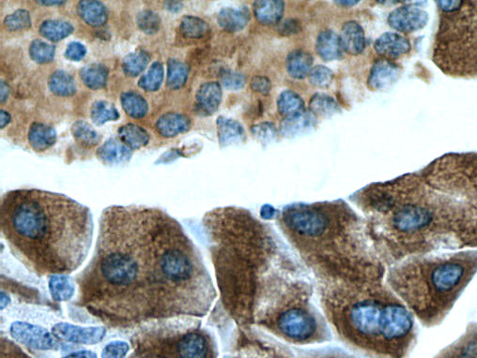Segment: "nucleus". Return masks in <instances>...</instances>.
Wrapping results in <instances>:
<instances>
[{
	"label": "nucleus",
	"instance_id": "6",
	"mask_svg": "<svg viewBox=\"0 0 477 358\" xmlns=\"http://www.w3.org/2000/svg\"><path fill=\"white\" fill-rule=\"evenodd\" d=\"M326 321L355 350L377 358H402L414 337L412 315L384 281L316 283Z\"/></svg>",
	"mask_w": 477,
	"mask_h": 358
},
{
	"label": "nucleus",
	"instance_id": "31",
	"mask_svg": "<svg viewBox=\"0 0 477 358\" xmlns=\"http://www.w3.org/2000/svg\"><path fill=\"white\" fill-rule=\"evenodd\" d=\"M48 288L53 300L68 301L75 295V283L67 275H52L48 280Z\"/></svg>",
	"mask_w": 477,
	"mask_h": 358
},
{
	"label": "nucleus",
	"instance_id": "4",
	"mask_svg": "<svg viewBox=\"0 0 477 358\" xmlns=\"http://www.w3.org/2000/svg\"><path fill=\"white\" fill-rule=\"evenodd\" d=\"M0 229L11 254L39 277L75 271L93 244L90 210L68 196L46 190L4 193Z\"/></svg>",
	"mask_w": 477,
	"mask_h": 358
},
{
	"label": "nucleus",
	"instance_id": "7",
	"mask_svg": "<svg viewBox=\"0 0 477 358\" xmlns=\"http://www.w3.org/2000/svg\"><path fill=\"white\" fill-rule=\"evenodd\" d=\"M477 270V251L407 258L387 275L392 291L426 325L441 322Z\"/></svg>",
	"mask_w": 477,
	"mask_h": 358
},
{
	"label": "nucleus",
	"instance_id": "42",
	"mask_svg": "<svg viewBox=\"0 0 477 358\" xmlns=\"http://www.w3.org/2000/svg\"><path fill=\"white\" fill-rule=\"evenodd\" d=\"M29 57L38 64H47L54 60L56 46L40 39L32 40L28 48Z\"/></svg>",
	"mask_w": 477,
	"mask_h": 358
},
{
	"label": "nucleus",
	"instance_id": "37",
	"mask_svg": "<svg viewBox=\"0 0 477 358\" xmlns=\"http://www.w3.org/2000/svg\"><path fill=\"white\" fill-rule=\"evenodd\" d=\"M209 25L199 17L185 16L181 20L179 32L187 39H202L209 32Z\"/></svg>",
	"mask_w": 477,
	"mask_h": 358
},
{
	"label": "nucleus",
	"instance_id": "5",
	"mask_svg": "<svg viewBox=\"0 0 477 358\" xmlns=\"http://www.w3.org/2000/svg\"><path fill=\"white\" fill-rule=\"evenodd\" d=\"M278 222L316 283L384 281V263L374 249L366 222L346 202L288 205Z\"/></svg>",
	"mask_w": 477,
	"mask_h": 358
},
{
	"label": "nucleus",
	"instance_id": "34",
	"mask_svg": "<svg viewBox=\"0 0 477 358\" xmlns=\"http://www.w3.org/2000/svg\"><path fill=\"white\" fill-rule=\"evenodd\" d=\"M70 131L76 143L85 148H95L101 142V135L84 120H78L73 123Z\"/></svg>",
	"mask_w": 477,
	"mask_h": 358
},
{
	"label": "nucleus",
	"instance_id": "48",
	"mask_svg": "<svg viewBox=\"0 0 477 358\" xmlns=\"http://www.w3.org/2000/svg\"><path fill=\"white\" fill-rule=\"evenodd\" d=\"M246 83V77L238 72H226L222 77L223 86L229 90L243 89Z\"/></svg>",
	"mask_w": 477,
	"mask_h": 358
},
{
	"label": "nucleus",
	"instance_id": "18",
	"mask_svg": "<svg viewBox=\"0 0 477 358\" xmlns=\"http://www.w3.org/2000/svg\"><path fill=\"white\" fill-rule=\"evenodd\" d=\"M340 40L344 51L350 55L361 54L366 47L364 29L355 21H347L344 23L341 28Z\"/></svg>",
	"mask_w": 477,
	"mask_h": 358
},
{
	"label": "nucleus",
	"instance_id": "28",
	"mask_svg": "<svg viewBox=\"0 0 477 358\" xmlns=\"http://www.w3.org/2000/svg\"><path fill=\"white\" fill-rule=\"evenodd\" d=\"M109 70L103 64L94 63L85 66L79 75L85 86L91 90H99L107 87Z\"/></svg>",
	"mask_w": 477,
	"mask_h": 358
},
{
	"label": "nucleus",
	"instance_id": "14",
	"mask_svg": "<svg viewBox=\"0 0 477 358\" xmlns=\"http://www.w3.org/2000/svg\"><path fill=\"white\" fill-rule=\"evenodd\" d=\"M400 67L389 60H379L374 64L369 76V86L373 90H385L399 79Z\"/></svg>",
	"mask_w": 477,
	"mask_h": 358
},
{
	"label": "nucleus",
	"instance_id": "35",
	"mask_svg": "<svg viewBox=\"0 0 477 358\" xmlns=\"http://www.w3.org/2000/svg\"><path fill=\"white\" fill-rule=\"evenodd\" d=\"M189 73L190 67L187 64L175 58H169L167 60V87L173 90L182 89L187 84Z\"/></svg>",
	"mask_w": 477,
	"mask_h": 358
},
{
	"label": "nucleus",
	"instance_id": "43",
	"mask_svg": "<svg viewBox=\"0 0 477 358\" xmlns=\"http://www.w3.org/2000/svg\"><path fill=\"white\" fill-rule=\"evenodd\" d=\"M138 28L147 35H154L160 31L162 26L161 17L152 10L140 11L137 16Z\"/></svg>",
	"mask_w": 477,
	"mask_h": 358
},
{
	"label": "nucleus",
	"instance_id": "38",
	"mask_svg": "<svg viewBox=\"0 0 477 358\" xmlns=\"http://www.w3.org/2000/svg\"><path fill=\"white\" fill-rule=\"evenodd\" d=\"M120 116L119 111L110 102L97 101L91 105L90 119L97 126H103L109 121H117Z\"/></svg>",
	"mask_w": 477,
	"mask_h": 358
},
{
	"label": "nucleus",
	"instance_id": "22",
	"mask_svg": "<svg viewBox=\"0 0 477 358\" xmlns=\"http://www.w3.org/2000/svg\"><path fill=\"white\" fill-rule=\"evenodd\" d=\"M436 358H477V328H472Z\"/></svg>",
	"mask_w": 477,
	"mask_h": 358
},
{
	"label": "nucleus",
	"instance_id": "33",
	"mask_svg": "<svg viewBox=\"0 0 477 358\" xmlns=\"http://www.w3.org/2000/svg\"><path fill=\"white\" fill-rule=\"evenodd\" d=\"M40 34L50 42H60L75 31L72 23L63 20H46L40 26Z\"/></svg>",
	"mask_w": 477,
	"mask_h": 358
},
{
	"label": "nucleus",
	"instance_id": "46",
	"mask_svg": "<svg viewBox=\"0 0 477 358\" xmlns=\"http://www.w3.org/2000/svg\"><path fill=\"white\" fill-rule=\"evenodd\" d=\"M334 73L325 66L319 65L312 69L309 75V82L316 87H326L332 83Z\"/></svg>",
	"mask_w": 477,
	"mask_h": 358
},
{
	"label": "nucleus",
	"instance_id": "9",
	"mask_svg": "<svg viewBox=\"0 0 477 358\" xmlns=\"http://www.w3.org/2000/svg\"><path fill=\"white\" fill-rule=\"evenodd\" d=\"M436 187L477 208V153H449L421 170Z\"/></svg>",
	"mask_w": 477,
	"mask_h": 358
},
{
	"label": "nucleus",
	"instance_id": "2",
	"mask_svg": "<svg viewBox=\"0 0 477 358\" xmlns=\"http://www.w3.org/2000/svg\"><path fill=\"white\" fill-rule=\"evenodd\" d=\"M203 226L221 302L238 330L261 328L290 345L331 340L311 272L272 226L236 207L210 211Z\"/></svg>",
	"mask_w": 477,
	"mask_h": 358
},
{
	"label": "nucleus",
	"instance_id": "21",
	"mask_svg": "<svg viewBox=\"0 0 477 358\" xmlns=\"http://www.w3.org/2000/svg\"><path fill=\"white\" fill-rule=\"evenodd\" d=\"M79 17L88 26L98 28L108 22V11L104 3L98 0H82L78 4Z\"/></svg>",
	"mask_w": 477,
	"mask_h": 358
},
{
	"label": "nucleus",
	"instance_id": "36",
	"mask_svg": "<svg viewBox=\"0 0 477 358\" xmlns=\"http://www.w3.org/2000/svg\"><path fill=\"white\" fill-rule=\"evenodd\" d=\"M150 61H151V55L145 50H137V51L130 53L123 60V72L129 77H137L146 70Z\"/></svg>",
	"mask_w": 477,
	"mask_h": 358
},
{
	"label": "nucleus",
	"instance_id": "13",
	"mask_svg": "<svg viewBox=\"0 0 477 358\" xmlns=\"http://www.w3.org/2000/svg\"><path fill=\"white\" fill-rule=\"evenodd\" d=\"M374 48L377 54L384 60H396L409 54L412 45L410 40L402 34L387 32L376 40Z\"/></svg>",
	"mask_w": 477,
	"mask_h": 358
},
{
	"label": "nucleus",
	"instance_id": "10",
	"mask_svg": "<svg viewBox=\"0 0 477 358\" xmlns=\"http://www.w3.org/2000/svg\"><path fill=\"white\" fill-rule=\"evenodd\" d=\"M10 333L16 342L36 350H57L60 347L57 337L39 325L14 322L11 325Z\"/></svg>",
	"mask_w": 477,
	"mask_h": 358
},
{
	"label": "nucleus",
	"instance_id": "17",
	"mask_svg": "<svg viewBox=\"0 0 477 358\" xmlns=\"http://www.w3.org/2000/svg\"><path fill=\"white\" fill-rule=\"evenodd\" d=\"M317 125V116L310 111L285 116L282 120L279 131L284 137H295L298 135L308 133Z\"/></svg>",
	"mask_w": 477,
	"mask_h": 358
},
{
	"label": "nucleus",
	"instance_id": "29",
	"mask_svg": "<svg viewBox=\"0 0 477 358\" xmlns=\"http://www.w3.org/2000/svg\"><path fill=\"white\" fill-rule=\"evenodd\" d=\"M119 138L132 151L140 149L150 143V134L145 129L134 123H127L117 130Z\"/></svg>",
	"mask_w": 477,
	"mask_h": 358
},
{
	"label": "nucleus",
	"instance_id": "39",
	"mask_svg": "<svg viewBox=\"0 0 477 358\" xmlns=\"http://www.w3.org/2000/svg\"><path fill=\"white\" fill-rule=\"evenodd\" d=\"M304 108V99L295 91L285 90L278 97V110L285 117L302 112Z\"/></svg>",
	"mask_w": 477,
	"mask_h": 358
},
{
	"label": "nucleus",
	"instance_id": "32",
	"mask_svg": "<svg viewBox=\"0 0 477 358\" xmlns=\"http://www.w3.org/2000/svg\"><path fill=\"white\" fill-rule=\"evenodd\" d=\"M120 104L129 116L135 119L145 117L149 113L148 102L140 94L135 91H127L120 96Z\"/></svg>",
	"mask_w": 477,
	"mask_h": 358
},
{
	"label": "nucleus",
	"instance_id": "24",
	"mask_svg": "<svg viewBox=\"0 0 477 358\" xmlns=\"http://www.w3.org/2000/svg\"><path fill=\"white\" fill-rule=\"evenodd\" d=\"M250 19L246 8H225L218 14V23L228 32H238L246 28Z\"/></svg>",
	"mask_w": 477,
	"mask_h": 358
},
{
	"label": "nucleus",
	"instance_id": "52",
	"mask_svg": "<svg viewBox=\"0 0 477 358\" xmlns=\"http://www.w3.org/2000/svg\"><path fill=\"white\" fill-rule=\"evenodd\" d=\"M179 157H184V154H182V152L181 151V149L172 148L170 149V151H167L166 153L162 155V156L158 158L155 163L159 164L172 163L173 161H175L176 158H178Z\"/></svg>",
	"mask_w": 477,
	"mask_h": 358
},
{
	"label": "nucleus",
	"instance_id": "11",
	"mask_svg": "<svg viewBox=\"0 0 477 358\" xmlns=\"http://www.w3.org/2000/svg\"><path fill=\"white\" fill-rule=\"evenodd\" d=\"M51 333L64 342L94 345L104 340L107 330L103 327H82L69 322H58L52 327Z\"/></svg>",
	"mask_w": 477,
	"mask_h": 358
},
{
	"label": "nucleus",
	"instance_id": "47",
	"mask_svg": "<svg viewBox=\"0 0 477 358\" xmlns=\"http://www.w3.org/2000/svg\"><path fill=\"white\" fill-rule=\"evenodd\" d=\"M130 346L122 340H115L105 345L102 352V358H126Z\"/></svg>",
	"mask_w": 477,
	"mask_h": 358
},
{
	"label": "nucleus",
	"instance_id": "54",
	"mask_svg": "<svg viewBox=\"0 0 477 358\" xmlns=\"http://www.w3.org/2000/svg\"><path fill=\"white\" fill-rule=\"evenodd\" d=\"M166 5L167 10L170 11V13H179L184 7V4L181 1H166L164 2Z\"/></svg>",
	"mask_w": 477,
	"mask_h": 358
},
{
	"label": "nucleus",
	"instance_id": "44",
	"mask_svg": "<svg viewBox=\"0 0 477 358\" xmlns=\"http://www.w3.org/2000/svg\"><path fill=\"white\" fill-rule=\"evenodd\" d=\"M4 26L9 31H23L31 28V17L28 11L20 9L4 18Z\"/></svg>",
	"mask_w": 477,
	"mask_h": 358
},
{
	"label": "nucleus",
	"instance_id": "26",
	"mask_svg": "<svg viewBox=\"0 0 477 358\" xmlns=\"http://www.w3.org/2000/svg\"><path fill=\"white\" fill-rule=\"evenodd\" d=\"M218 139L221 146H228L240 143L244 139L246 133L240 123L234 119L219 116L217 121Z\"/></svg>",
	"mask_w": 477,
	"mask_h": 358
},
{
	"label": "nucleus",
	"instance_id": "1",
	"mask_svg": "<svg viewBox=\"0 0 477 358\" xmlns=\"http://www.w3.org/2000/svg\"><path fill=\"white\" fill-rule=\"evenodd\" d=\"M76 306L108 327L210 312L217 293L201 254L159 208L111 205L99 219L93 257L76 277Z\"/></svg>",
	"mask_w": 477,
	"mask_h": 358
},
{
	"label": "nucleus",
	"instance_id": "8",
	"mask_svg": "<svg viewBox=\"0 0 477 358\" xmlns=\"http://www.w3.org/2000/svg\"><path fill=\"white\" fill-rule=\"evenodd\" d=\"M431 60L452 78L477 79V1H437Z\"/></svg>",
	"mask_w": 477,
	"mask_h": 358
},
{
	"label": "nucleus",
	"instance_id": "23",
	"mask_svg": "<svg viewBox=\"0 0 477 358\" xmlns=\"http://www.w3.org/2000/svg\"><path fill=\"white\" fill-rule=\"evenodd\" d=\"M253 9L258 23L264 26H272L281 21L284 14L285 3L278 0L255 1Z\"/></svg>",
	"mask_w": 477,
	"mask_h": 358
},
{
	"label": "nucleus",
	"instance_id": "49",
	"mask_svg": "<svg viewBox=\"0 0 477 358\" xmlns=\"http://www.w3.org/2000/svg\"><path fill=\"white\" fill-rule=\"evenodd\" d=\"M86 55V46L78 42L70 43L67 45L65 53H64V57H65L66 60L75 61V63H78V61L83 60Z\"/></svg>",
	"mask_w": 477,
	"mask_h": 358
},
{
	"label": "nucleus",
	"instance_id": "16",
	"mask_svg": "<svg viewBox=\"0 0 477 358\" xmlns=\"http://www.w3.org/2000/svg\"><path fill=\"white\" fill-rule=\"evenodd\" d=\"M96 156L105 166H120L131 160L132 151L120 138L112 137L97 148Z\"/></svg>",
	"mask_w": 477,
	"mask_h": 358
},
{
	"label": "nucleus",
	"instance_id": "58",
	"mask_svg": "<svg viewBox=\"0 0 477 358\" xmlns=\"http://www.w3.org/2000/svg\"><path fill=\"white\" fill-rule=\"evenodd\" d=\"M335 3L338 5L343 6V7H352V6L358 4L359 1H335Z\"/></svg>",
	"mask_w": 477,
	"mask_h": 358
},
{
	"label": "nucleus",
	"instance_id": "30",
	"mask_svg": "<svg viewBox=\"0 0 477 358\" xmlns=\"http://www.w3.org/2000/svg\"><path fill=\"white\" fill-rule=\"evenodd\" d=\"M48 87L54 95L61 98H69L76 92L75 79L63 70L51 73L48 78Z\"/></svg>",
	"mask_w": 477,
	"mask_h": 358
},
{
	"label": "nucleus",
	"instance_id": "40",
	"mask_svg": "<svg viewBox=\"0 0 477 358\" xmlns=\"http://www.w3.org/2000/svg\"><path fill=\"white\" fill-rule=\"evenodd\" d=\"M164 66L163 64L155 61L149 67L148 72L141 76L138 80V87L147 92H154L160 89L164 81Z\"/></svg>",
	"mask_w": 477,
	"mask_h": 358
},
{
	"label": "nucleus",
	"instance_id": "12",
	"mask_svg": "<svg viewBox=\"0 0 477 358\" xmlns=\"http://www.w3.org/2000/svg\"><path fill=\"white\" fill-rule=\"evenodd\" d=\"M429 22V14L415 5H404L394 9L388 16V23L394 31L412 33L421 31Z\"/></svg>",
	"mask_w": 477,
	"mask_h": 358
},
{
	"label": "nucleus",
	"instance_id": "41",
	"mask_svg": "<svg viewBox=\"0 0 477 358\" xmlns=\"http://www.w3.org/2000/svg\"><path fill=\"white\" fill-rule=\"evenodd\" d=\"M309 109L315 116H330L340 111L337 102L326 94H315L309 102Z\"/></svg>",
	"mask_w": 477,
	"mask_h": 358
},
{
	"label": "nucleus",
	"instance_id": "51",
	"mask_svg": "<svg viewBox=\"0 0 477 358\" xmlns=\"http://www.w3.org/2000/svg\"><path fill=\"white\" fill-rule=\"evenodd\" d=\"M301 23L296 19H287L278 26V32L283 36H290L301 31Z\"/></svg>",
	"mask_w": 477,
	"mask_h": 358
},
{
	"label": "nucleus",
	"instance_id": "19",
	"mask_svg": "<svg viewBox=\"0 0 477 358\" xmlns=\"http://www.w3.org/2000/svg\"><path fill=\"white\" fill-rule=\"evenodd\" d=\"M191 124V119L185 114L172 112L162 114L155 123V129L161 136L172 138L187 133Z\"/></svg>",
	"mask_w": 477,
	"mask_h": 358
},
{
	"label": "nucleus",
	"instance_id": "20",
	"mask_svg": "<svg viewBox=\"0 0 477 358\" xmlns=\"http://www.w3.org/2000/svg\"><path fill=\"white\" fill-rule=\"evenodd\" d=\"M28 140L29 145L35 151H46L55 145L57 141V131L52 126L34 122L29 127Z\"/></svg>",
	"mask_w": 477,
	"mask_h": 358
},
{
	"label": "nucleus",
	"instance_id": "57",
	"mask_svg": "<svg viewBox=\"0 0 477 358\" xmlns=\"http://www.w3.org/2000/svg\"><path fill=\"white\" fill-rule=\"evenodd\" d=\"M39 4L46 6V7H53V6H61L65 4L66 1H53V0H43V1H37Z\"/></svg>",
	"mask_w": 477,
	"mask_h": 358
},
{
	"label": "nucleus",
	"instance_id": "50",
	"mask_svg": "<svg viewBox=\"0 0 477 358\" xmlns=\"http://www.w3.org/2000/svg\"><path fill=\"white\" fill-rule=\"evenodd\" d=\"M250 87L254 92L262 94V95H268L272 90V84L269 78L265 76H254L250 82Z\"/></svg>",
	"mask_w": 477,
	"mask_h": 358
},
{
	"label": "nucleus",
	"instance_id": "56",
	"mask_svg": "<svg viewBox=\"0 0 477 358\" xmlns=\"http://www.w3.org/2000/svg\"><path fill=\"white\" fill-rule=\"evenodd\" d=\"M0 90H1V92H0V99H1V104H3L7 101L9 92H10V87H9L8 84L4 80H1Z\"/></svg>",
	"mask_w": 477,
	"mask_h": 358
},
{
	"label": "nucleus",
	"instance_id": "53",
	"mask_svg": "<svg viewBox=\"0 0 477 358\" xmlns=\"http://www.w3.org/2000/svg\"><path fill=\"white\" fill-rule=\"evenodd\" d=\"M64 358H98L97 354L93 353V352L88 350H82L78 352H73V353L68 354Z\"/></svg>",
	"mask_w": 477,
	"mask_h": 358
},
{
	"label": "nucleus",
	"instance_id": "55",
	"mask_svg": "<svg viewBox=\"0 0 477 358\" xmlns=\"http://www.w3.org/2000/svg\"><path fill=\"white\" fill-rule=\"evenodd\" d=\"M11 121V116L10 113L4 109L0 110V128L4 129L6 126Z\"/></svg>",
	"mask_w": 477,
	"mask_h": 358
},
{
	"label": "nucleus",
	"instance_id": "27",
	"mask_svg": "<svg viewBox=\"0 0 477 358\" xmlns=\"http://www.w3.org/2000/svg\"><path fill=\"white\" fill-rule=\"evenodd\" d=\"M341 48L340 37L334 31H323L318 37L316 51L323 60H338L341 55Z\"/></svg>",
	"mask_w": 477,
	"mask_h": 358
},
{
	"label": "nucleus",
	"instance_id": "45",
	"mask_svg": "<svg viewBox=\"0 0 477 358\" xmlns=\"http://www.w3.org/2000/svg\"><path fill=\"white\" fill-rule=\"evenodd\" d=\"M251 133L256 140L262 143H269L278 136V130L275 124L270 122H262L253 126Z\"/></svg>",
	"mask_w": 477,
	"mask_h": 358
},
{
	"label": "nucleus",
	"instance_id": "25",
	"mask_svg": "<svg viewBox=\"0 0 477 358\" xmlns=\"http://www.w3.org/2000/svg\"><path fill=\"white\" fill-rule=\"evenodd\" d=\"M313 58L304 50H294L287 58L288 75L294 79H304L310 75Z\"/></svg>",
	"mask_w": 477,
	"mask_h": 358
},
{
	"label": "nucleus",
	"instance_id": "3",
	"mask_svg": "<svg viewBox=\"0 0 477 358\" xmlns=\"http://www.w3.org/2000/svg\"><path fill=\"white\" fill-rule=\"evenodd\" d=\"M356 200L384 263L477 245V208L439 189L420 171L370 185Z\"/></svg>",
	"mask_w": 477,
	"mask_h": 358
},
{
	"label": "nucleus",
	"instance_id": "15",
	"mask_svg": "<svg viewBox=\"0 0 477 358\" xmlns=\"http://www.w3.org/2000/svg\"><path fill=\"white\" fill-rule=\"evenodd\" d=\"M222 96V89L217 82L202 84L196 94V112L201 116H211L219 108Z\"/></svg>",
	"mask_w": 477,
	"mask_h": 358
}]
</instances>
